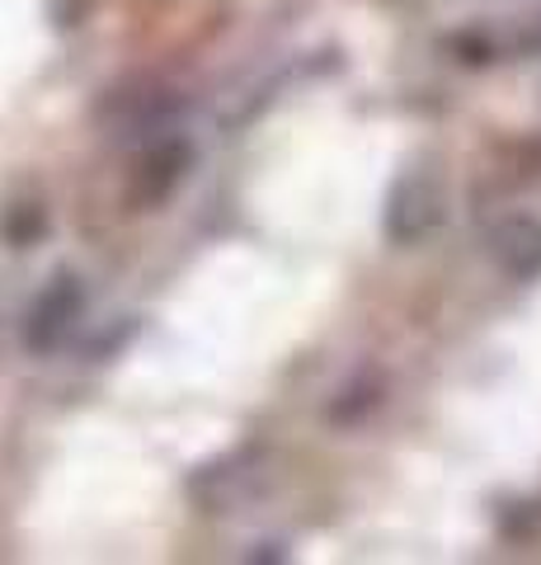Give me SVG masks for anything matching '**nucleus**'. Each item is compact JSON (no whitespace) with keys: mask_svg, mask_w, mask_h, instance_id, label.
Listing matches in <instances>:
<instances>
[{"mask_svg":"<svg viewBox=\"0 0 541 565\" xmlns=\"http://www.w3.org/2000/svg\"><path fill=\"white\" fill-rule=\"evenodd\" d=\"M76 302H80L76 282H72V278H57V282H52V288L39 297V307H33L24 340H29V344H39V349H52V334H57L62 326H72Z\"/></svg>","mask_w":541,"mask_h":565,"instance_id":"f257e3e1","label":"nucleus"}]
</instances>
